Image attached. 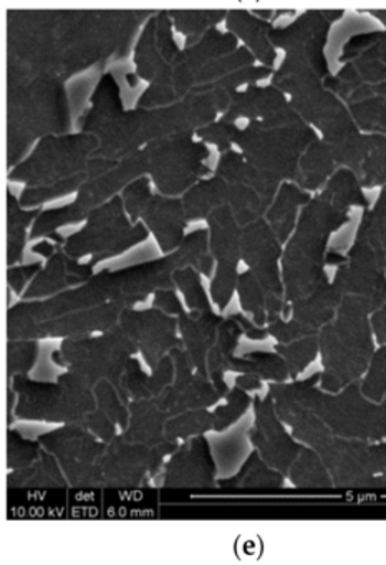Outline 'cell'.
Returning <instances> with one entry per match:
<instances>
[{
	"label": "cell",
	"mask_w": 386,
	"mask_h": 565,
	"mask_svg": "<svg viewBox=\"0 0 386 565\" xmlns=\"http://www.w3.org/2000/svg\"><path fill=\"white\" fill-rule=\"evenodd\" d=\"M186 266H191V256L186 247L180 246L173 253L163 254L160 259L135 264L125 269L100 270L82 286L45 300L15 303L8 312V339H34L39 323L75 310L90 309L110 300L143 302L158 289H176L173 274Z\"/></svg>",
	"instance_id": "obj_1"
},
{
	"label": "cell",
	"mask_w": 386,
	"mask_h": 565,
	"mask_svg": "<svg viewBox=\"0 0 386 565\" xmlns=\"http://www.w3.org/2000/svg\"><path fill=\"white\" fill-rule=\"evenodd\" d=\"M303 380L270 382L277 415L292 428L293 438L319 452L332 475L335 488L379 489L382 479L369 462V443L335 435L312 409L300 403Z\"/></svg>",
	"instance_id": "obj_2"
},
{
	"label": "cell",
	"mask_w": 386,
	"mask_h": 565,
	"mask_svg": "<svg viewBox=\"0 0 386 565\" xmlns=\"http://www.w3.org/2000/svg\"><path fill=\"white\" fill-rule=\"evenodd\" d=\"M349 221L350 211L336 206L323 191L302 207L280 259L289 306L329 282L325 266L330 237Z\"/></svg>",
	"instance_id": "obj_3"
},
{
	"label": "cell",
	"mask_w": 386,
	"mask_h": 565,
	"mask_svg": "<svg viewBox=\"0 0 386 565\" xmlns=\"http://www.w3.org/2000/svg\"><path fill=\"white\" fill-rule=\"evenodd\" d=\"M373 312L375 310L363 297H342L335 319L319 332L323 366L320 388L339 393L365 375L375 353V333L369 320Z\"/></svg>",
	"instance_id": "obj_4"
},
{
	"label": "cell",
	"mask_w": 386,
	"mask_h": 565,
	"mask_svg": "<svg viewBox=\"0 0 386 565\" xmlns=\"http://www.w3.org/2000/svg\"><path fill=\"white\" fill-rule=\"evenodd\" d=\"M322 372L303 380L300 403L312 409L335 435L378 443L386 439V398L372 402L362 392L360 380L339 393L319 388Z\"/></svg>",
	"instance_id": "obj_5"
},
{
	"label": "cell",
	"mask_w": 386,
	"mask_h": 565,
	"mask_svg": "<svg viewBox=\"0 0 386 565\" xmlns=\"http://www.w3.org/2000/svg\"><path fill=\"white\" fill-rule=\"evenodd\" d=\"M68 127L67 95L57 78L12 84L9 90V161L32 141L64 134Z\"/></svg>",
	"instance_id": "obj_6"
},
{
	"label": "cell",
	"mask_w": 386,
	"mask_h": 565,
	"mask_svg": "<svg viewBox=\"0 0 386 565\" xmlns=\"http://www.w3.org/2000/svg\"><path fill=\"white\" fill-rule=\"evenodd\" d=\"M98 140L90 134L49 135L34 153L12 170L11 180L25 186H49L82 173L92 177L105 173L118 163L117 160L95 157Z\"/></svg>",
	"instance_id": "obj_7"
},
{
	"label": "cell",
	"mask_w": 386,
	"mask_h": 565,
	"mask_svg": "<svg viewBox=\"0 0 386 565\" xmlns=\"http://www.w3.org/2000/svg\"><path fill=\"white\" fill-rule=\"evenodd\" d=\"M11 390L18 396L15 418L25 422L82 423L97 408L94 386L75 375L62 373L57 382H37L25 373L11 380Z\"/></svg>",
	"instance_id": "obj_8"
},
{
	"label": "cell",
	"mask_w": 386,
	"mask_h": 565,
	"mask_svg": "<svg viewBox=\"0 0 386 565\" xmlns=\"http://www.w3.org/2000/svg\"><path fill=\"white\" fill-rule=\"evenodd\" d=\"M138 352H140L138 343L118 323L117 327L101 332L98 337L64 339L61 349L52 353V360L57 366H67L71 372L81 376L94 388L101 380H110L128 405L131 396L124 388L121 380H124L128 360Z\"/></svg>",
	"instance_id": "obj_9"
},
{
	"label": "cell",
	"mask_w": 386,
	"mask_h": 565,
	"mask_svg": "<svg viewBox=\"0 0 386 565\" xmlns=\"http://www.w3.org/2000/svg\"><path fill=\"white\" fill-rule=\"evenodd\" d=\"M124 198H111L101 206L90 211L87 224L78 233L65 237V253L75 259L92 256L97 266L100 260L120 256L131 247L144 243L150 236L144 223H135L127 216Z\"/></svg>",
	"instance_id": "obj_10"
},
{
	"label": "cell",
	"mask_w": 386,
	"mask_h": 565,
	"mask_svg": "<svg viewBox=\"0 0 386 565\" xmlns=\"http://www.w3.org/2000/svg\"><path fill=\"white\" fill-rule=\"evenodd\" d=\"M191 137L193 134L173 135L151 141L144 148L148 174L158 193L180 196L210 173V168L203 163L210 151L204 145L194 143Z\"/></svg>",
	"instance_id": "obj_11"
},
{
	"label": "cell",
	"mask_w": 386,
	"mask_h": 565,
	"mask_svg": "<svg viewBox=\"0 0 386 565\" xmlns=\"http://www.w3.org/2000/svg\"><path fill=\"white\" fill-rule=\"evenodd\" d=\"M282 246L266 217L243 226L240 254L247 269L253 270L266 294L267 323L272 322L277 317H287L290 313V306L286 302L282 267H280Z\"/></svg>",
	"instance_id": "obj_12"
},
{
	"label": "cell",
	"mask_w": 386,
	"mask_h": 565,
	"mask_svg": "<svg viewBox=\"0 0 386 565\" xmlns=\"http://www.w3.org/2000/svg\"><path fill=\"white\" fill-rule=\"evenodd\" d=\"M37 439L58 459L72 488H100L97 465L100 456L107 451L108 443L101 441L87 426L67 423Z\"/></svg>",
	"instance_id": "obj_13"
},
{
	"label": "cell",
	"mask_w": 386,
	"mask_h": 565,
	"mask_svg": "<svg viewBox=\"0 0 386 565\" xmlns=\"http://www.w3.org/2000/svg\"><path fill=\"white\" fill-rule=\"evenodd\" d=\"M180 443L164 446H148L130 443L117 435L108 443L107 451L98 459L100 488L133 489L141 486L148 476H154L163 466V459L173 455Z\"/></svg>",
	"instance_id": "obj_14"
},
{
	"label": "cell",
	"mask_w": 386,
	"mask_h": 565,
	"mask_svg": "<svg viewBox=\"0 0 386 565\" xmlns=\"http://www.w3.org/2000/svg\"><path fill=\"white\" fill-rule=\"evenodd\" d=\"M207 230H210V249L216 260L217 269L211 280V300L223 312L233 299L234 290H237L239 280L240 243H243V226L234 216L229 204L214 210L207 216Z\"/></svg>",
	"instance_id": "obj_15"
},
{
	"label": "cell",
	"mask_w": 386,
	"mask_h": 565,
	"mask_svg": "<svg viewBox=\"0 0 386 565\" xmlns=\"http://www.w3.org/2000/svg\"><path fill=\"white\" fill-rule=\"evenodd\" d=\"M332 284L340 297H363L373 310L379 309L386 303V253L355 239Z\"/></svg>",
	"instance_id": "obj_16"
},
{
	"label": "cell",
	"mask_w": 386,
	"mask_h": 565,
	"mask_svg": "<svg viewBox=\"0 0 386 565\" xmlns=\"http://www.w3.org/2000/svg\"><path fill=\"white\" fill-rule=\"evenodd\" d=\"M254 426L249 429V439L264 461L272 468L289 475L293 461L302 451L303 443L287 433L286 423L277 415L272 395L267 392L264 398L254 396Z\"/></svg>",
	"instance_id": "obj_17"
},
{
	"label": "cell",
	"mask_w": 386,
	"mask_h": 565,
	"mask_svg": "<svg viewBox=\"0 0 386 565\" xmlns=\"http://www.w3.org/2000/svg\"><path fill=\"white\" fill-rule=\"evenodd\" d=\"M120 326L138 343L144 362L153 370L171 349L176 347L184 349L183 337H178V330H180L178 317L158 307L143 310L127 307L121 312Z\"/></svg>",
	"instance_id": "obj_18"
},
{
	"label": "cell",
	"mask_w": 386,
	"mask_h": 565,
	"mask_svg": "<svg viewBox=\"0 0 386 565\" xmlns=\"http://www.w3.org/2000/svg\"><path fill=\"white\" fill-rule=\"evenodd\" d=\"M32 253L45 257L49 263L29 284L22 294V300L47 299L64 292L68 287L82 286L94 277L95 264L78 263V259L65 253L62 243L57 241L49 239L34 244Z\"/></svg>",
	"instance_id": "obj_19"
},
{
	"label": "cell",
	"mask_w": 386,
	"mask_h": 565,
	"mask_svg": "<svg viewBox=\"0 0 386 565\" xmlns=\"http://www.w3.org/2000/svg\"><path fill=\"white\" fill-rule=\"evenodd\" d=\"M216 472V461L206 436H194L186 439L164 466L163 488L181 491L213 489L217 486Z\"/></svg>",
	"instance_id": "obj_20"
},
{
	"label": "cell",
	"mask_w": 386,
	"mask_h": 565,
	"mask_svg": "<svg viewBox=\"0 0 386 565\" xmlns=\"http://www.w3.org/2000/svg\"><path fill=\"white\" fill-rule=\"evenodd\" d=\"M131 300H110L90 309L75 310L67 316L39 323L34 339H68V337L92 335L94 332H107L120 323V316L127 307H133Z\"/></svg>",
	"instance_id": "obj_21"
},
{
	"label": "cell",
	"mask_w": 386,
	"mask_h": 565,
	"mask_svg": "<svg viewBox=\"0 0 386 565\" xmlns=\"http://www.w3.org/2000/svg\"><path fill=\"white\" fill-rule=\"evenodd\" d=\"M141 220L153 234L163 254L173 253L180 247L184 239V230L190 224L184 213L183 200L161 193L153 194L147 210L141 214Z\"/></svg>",
	"instance_id": "obj_22"
},
{
	"label": "cell",
	"mask_w": 386,
	"mask_h": 565,
	"mask_svg": "<svg viewBox=\"0 0 386 565\" xmlns=\"http://www.w3.org/2000/svg\"><path fill=\"white\" fill-rule=\"evenodd\" d=\"M178 322H180V332L183 337L184 349L190 353L191 362H193L196 373L210 376L207 369V355H210L211 347L216 342L217 329L223 323V317L216 313H197L186 310L178 313Z\"/></svg>",
	"instance_id": "obj_23"
},
{
	"label": "cell",
	"mask_w": 386,
	"mask_h": 565,
	"mask_svg": "<svg viewBox=\"0 0 386 565\" xmlns=\"http://www.w3.org/2000/svg\"><path fill=\"white\" fill-rule=\"evenodd\" d=\"M128 409H130V425L124 431V438L127 441L143 443L148 446H164L173 443L164 435V426L171 415L161 409L154 398L131 399L128 403Z\"/></svg>",
	"instance_id": "obj_24"
},
{
	"label": "cell",
	"mask_w": 386,
	"mask_h": 565,
	"mask_svg": "<svg viewBox=\"0 0 386 565\" xmlns=\"http://www.w3.org/2000/svg\"><path fill=\"white\" fill-rule=\"evenodd\" d=\"M340 302L342 297L329 280L309 296L293 300L290 303V319L296 320L313 335H319L320 329L335 319Z\"/></svg>",
	"instance_id": "obj_25"
},
{
	"label": "cell",
	"mask_w": 386,
	"mask_h": 565,
	"mask_svg": "<svg viewBox=\"0 0 386 565\" xmlns=\"http://www.w3.org/2000/svg\"><path fill=\"white\" fill-rule=\"evenodd\" d=\"M174 375H176V365L170 353L161 359L151 375L141 370L140 360L131 356L121 383L131 399H150L160 396L174 382Z\"/></svg>",
	"instance_id": "obj_26"
},
{
	"label": "cell",
	"mask_w": 386,
	"mask_h": 565,
	"mask_svg": "<svg viewBox=\"0 0 386 565\" xmlns=\"http://www.w3.org/2000/svg\"><path fill=\"white\" fill-rule=\"evenodd\" d=\"M310 200L312 198H310L309 191L303 190L299 184L289 183V181L280 184L272 204L264 216L279 237L280 243L286 244L290 239L297 221H299V210L305 206Z\"/></svg>",
	"instance_id": "obj_27"
},
{
	"label": "cell",
	"mask_w": 386,
	"mask_h": 565,
	"mask_svg": "<svg viewBox=\"0 0 386 565\" xmlns=\"http://www.w3.org/2000/svg\"><path fill=\"white\" fill-rule=\"evenodd\" d=\"M286 481V475L264 461L262 456L254 449L239 471L230 478L219 479L217 486L226 489H240V491H276Z\"/></svg>",
	"instance_id": "obj_28"
},
{
	"label": "cell",
	"mask_w": 386,
	"mask_h": 565,
	"mask_svg": "<svg viewBox=\"0 0 386 565\" xmlns=\"http://www.w3.org/2000/svg\"><path fill=\"white\" fill-rule=\"evenodd\" d=\"M8 486L9 489H67L71 482L58 459L44 448L34 465L9 475Z\"/></svg>",
	"instance_id": "obj_29"
},
{
	"label": "cell",
	"mask_w": 386,
	"mask_h": 565,
	"mask_svg": "<svg viewBox=\"0 0 386 565\" xmlns=\"http://www.w3.org/2000/svg\"><path fill=\"white\" fill-rule=\"evenodd\" d=\"M244 335L243 326L237 322L236 317L230 316L223 320L217 329L216 342L211 347L207 355V369H210V379L216 388L221 392L229 393V386L224 382V373L227 372L229 360L233 359L239 339Z\"/></svg>",
	"instance_id": "obj_30"
},
{
	"label": "cell",
	"mask_w": 386,
	"mask_h": 565,
	"mask_svg": "<svg viewBox=\"0 0 386 565\" xmlns=\"http://www.w3.org/2000/svg\"><path fill=\"white\" fill-rule=\"evenodd\" d=\"M184 213L190 223L207 220L217 207L227 204V181L219 174L200 180L183 194Z\"/></svg>",
	"instance_id": "obj_31"
},
{
	"label": "cell",
	"mask_w": 386,
	"mask_h": 565,
	"mask_svg": "<svg viewBox=\"0 0 386 565\" xmlns=\"http://www.w3.org/2000/svg\"><path fill=\"white\" fill-rule=\"evenodd\" d=\"M41 210L24 207L21 201L9 191L8 194V264L15 266L24 257L28 230L37 220Z\"/></svg>",
	"instance_id": "obj_32"
},
{
	"label": "cell",
	"mask_w": 386,
	"mask_h": 565,
	"mask_svg": "<svg viewBox=\"0 0 386 565\" xmlns=\"http://www.w3.org/2000/svg\"><path fill=\"white\" fill-rule=\"evenodd\" d=\"M227 372L253 373L267 382H287L290 379L286 359L277 352H250L244 356H233Z\"/></svg>",
	"instance_id": "obj_33"
},
{
	"label": "cell",
	"mask_w": 386,
	"mask_h": 565,
	"mask_svg": "<svg viewBox=\"0 0 386 565\" xmlns=\"http://www.w3.org/2000/svg\"><path fill=\"white\" fill-rule=\"evenodd\" d=\"M287 478L290 479L296 488L300 489H332L333 484L332 475L326 468L323 459L320 458L319 452L310 446L303 445L302 451L297 456L290 468Z\"/></svg>",
	"instance_id": "obj_34"
},
{
	"label": "cell",
	"mask_w": 386,
	"mask_h": 565,
	"mask_svg": "<svg viewBox=\"0 0 386 565\" xmlns=\"http://www.w3.org/2000/svg\"><path fill=\"white\" fill-rule=\"evenodd\" d=\"M227 28L244 39V42L249 44L254 52H257L264 64H272L276 61V52L270 51L269 41H267L272 31L269 25L257 21L247 12H230L227 18Z\"/></svg>",
	"instance_id": "obj_35"
},
{
	"label": "cell",
	"mask_w": 386,
	"mask_h": 565,
	"mask_svg": "<svg viewBox=\"0 0 386 565\" xmlns=\"http://www.w3.org/2000/svg\"><path fill=\"white\" fill-rule=\"evenodd\" d=\"M214 428V413L207 408L187 409L171 416L164 426V435L170 441H186L194 436L206 435Z\"/></svg>",
	"instance_id": "obj_36"
},
{
	"label": "cell",
	"mask_w": 386,
	"mask_h": 565,
	"mask_svg": "<svg viewBox=\"0 0 386 565\" xmlns=\"http://www.w3.org/2000/svg\"><path fill=\"white\" fill-rule=\"evenodd\" d=\"M221 398H226V393L216 388L210 376L196 373L193 383L178 396L176 403L170 409V415H180L187 409L210 408V406L216 405Z\"/></svg>",
	"instance_id": "obj_37"
},
{
	"label": "cell",
	"mask_w": 386,
	"mask_h": 565,
	"mask_svg": "<svg viewBox=\"0 0 386 565\" xmlns=\"http://www.w3.org/2000/svg\"><path fill=\"white\" fill-rule=\"evenodd\" d=\"M237 296H239L240 309L249 313L257 327H267V300L259 280L253 270L239 274L237 280Z\"/></svg>",
	"instance_id": "obj_38"
},
{
	"label": "cell",
	"mask_w": 386,
	"mask_h": 565,
	"mask_svg": "<svg viewBox=\"0 0 386 565\" xmlns=\"http://www.w3.org/2000/svg\"><path fill=\"white\" fill-rule=\"evenodd\" d=\"M274 350L286 359L290 379L297 380L300 373L309 369L310 363L315 362L317 355H320L319 335L302 337L289 343H277Z\"/></svg>",
	"instance_id": "obj_39"
},
{
	"label": "cell",
	"mask_w": 386,
	"mask_h": 565,
	"mask_svg": "<svg viewBox=\"0 0 386 565\" xmlns=\"http://www.w3.org/2000/svg\"><path fill=\"white\" fill-rule=\"evenodd\" d=\"M355 239L386 253V186L383 188L375 206L372 210L366 207L363 213Z\"/></svg>",
	"instance_id": "obj_40"
},
{
	"label": "cell",
	"mask_w": 386,
	"mask_h": 565,
	"mask_svg": "<svg viewBox=\"0 0 386 565\" xmlns=\"http://www.w3.org/2000/svg\"><path fill=\"white\" fill-rule=\"evenodd\" d=\"M203 274L194 269L193 266L181 267L173 274L174 284L176 289L181 290L184 296L190 312L211 313V302L207 300L206 290H204L203 282H201Z\"/></svg>",
	"instance_id": "obj_41"
},
{
	"label": "cell",
	"mask_w": 386,
	"mask_h": 565,
	"mask_svg": "<svg viewBox=\"0 0 386 565\" xmlns=\"http://www.w3.org/2000/svg\"><path fill=\"white\" fill-rule=\"evenodd\" d=\"M254 399L250 398L247 390L240 388V386H234L229 390L226 395V405L217 406L214 409V428L213 431L223 433L226 431L229 426L236 425L244 415H246L247 408Z\"/></svg>",
	"instance_id": "obj_42"
},
{
	"label": "cell",
	"mask_w": 386,
	"mask_h": 565,
	"mask_svg": "<svg viewBox=\"0 0 386 565\" xmlns=\"http://www.w3.org/2000/svg\"><path fill=\"white\" fill-rule=\"evenodd\" d=\"M94 392L98 408L107 413L125 431L128 425H130V409H128L127 403L121 398L117 386L110 380H101V382L95 385Z\"/></svg>",
	"instance_id": "obj_43"
},
{
	"label": "cell",
	"mask_w": 386,
	"mask_h": 565,
	"mask_svg": "<svg viewBox=\"0 0 386 565\" xmlns=\"http://www.w3.org/2000/svg\"><path fill=\"white\" fill-rule=\"evenodd\" d=\"M360 385L363 395L372 402H383L386 398V343L373 353L365 375L360 379Z\"/></svg>",
	"instance_id": "obj_44"
},
{
	"label": "cell",
	"mask_w": 386,
	"mask_h": 565,
	"mask_svg": "<svg viewBox=\"0 0 386 565\" xmlns=\"http://www.w3.org/2000/svg\"><path fill=\"white\" fill-rule=\"evenodd\" d=\"M42 443L32 441V439L24 438L18 429H9L8 433V468L11 471L15 469L28 468L34 465L41 458Z\"/></svg>",
	"instance_id": "obj_45"
},
{
	"label": "cell",
	"mask_w": 386,
	"mask_h": 565,
	"mask_svg": "<svg viewBox=\"0 0 386 565\" xmlns=\"http://www.w3.org/2000/svg\"><path fill=\"white\" fill-rule=\"evenodd\" d=\"M39 340H9L8 343V379H14L18 373L29 375L39 359Z\"/></svg>",
	"instance_id": "obj_46"
},
{
	"label": "cell",
	"mask_w": 386,
	"mask_h": 565,
	"mask_svg": "<svg viewBox=\"0 0 386 565\" xmlns=\"http://www.w3.org/2000/svg\"><path fill=\"white\" fill-rule=\"evenodd\" d=\"M173 14L178 15V18H173L178 31L186 35L187 47H190V45L196 44L197 38L203 35L211 24L223 21L221 15H224V12L221 14L217 12H173Z\"/></svg>",
	"instance_id": "obj_47"
},
{
	"label": "cell",
	"mask_w": 386,
	"mask_h": 565,
	"mask_svg": "<svg viewBox=\"0 0 386 565\" xmlns=\"http://www.w3.org/2000/svg\"><path fill=\"white\" fill-rule=\"evenodd\" d=\"M121 198H124L125 210H127L128 216H130L133 223H138V220H141V214L147 210L151 198H153L150 180H148L147 177H140L131 181V183L121 191Z\"/></svg>",
	"instance_id": "obj_48"
},
{
	"label": "cell",
	"mask_w": 386,
	"mask_h": 565,
	"mask_svg": "<svg viewBox=\"0 0 386 565\" xmlns=\"http://www.w3.org/2000/svg\"><path fill=\"white\" fill-rule=\"evenodd\" d=\"M84 426H87L94 435H97L105 443H110L117 436V423L107 413L101 412L98 406L94 412L88 413Z\"/></svg>",
	"instance_id": "obj_49"
},
{
	"label": "cell",
	"mask_w": 386,
	"mask_h": 565,
	"mask_svg": "<svg viewBox=\"0 0 386 565\" xmlns=\"http://www.w3.org/2000/svg\"><path fill=\"white\" fill-rule=\"evenodd\" d=\"M42 264H25V266H11L8 270V282L15 296L22 297L25 286L34 280V277L41 273Z\"/></svg>",
	"instance_id": "obj_50"
},
{
	"label": "cell",
	"mask_w": 386,
	"mask_h": 565,
	"mask_svg": "<svg viewBox=\"0 0 386 565\" xmlns=\"http://www.w3.org/2000/svg\"><path fill=\"white\" fill-rule=\"evenodd\" d=\"M153 306L171 316H178L184 310L183 303L178 299L176 289H158L153 294Z\"/></svg>",
	"instance_id": "obj_51"
},
{
	"label": "cell",
	"mask_w": 386,
	"mask_h": 565,
	"mask_svg": "<svg viewBox=\"0 0 386 565\" xmlns=\"http://www.w3.org/2000/svg\"><path fill=\"white\" fill-rule=\"evenodd\" d=\"M369 462L375 475L382 479L383 488H386V443L369 445Z\"/></svg>",
	"instance_id": "obj_52"
},
{
	"label": "cell",
	"mask_w": 386,
	"mask_h": 565,
	"mask_svg": "<svg viewBox=\"0 0 386 565\" xmlns=\"http://www.w3.org/2000/svg\"><path fill=\"white\" fill-rule=\"evenodd\" d=\"M236 317L237 322L243 326L244 335L250 340H266L269 335L267 332V327H257L256 323L253 322V319H247L243 313H233Z\"/></svg>",
	"instance_id": "obj_53"
},
{
	"label": "cell",
	"mask_w": 386,
	"mask_h": 565,
	"mask_svg": "<svg viewBox=\"0 0 386 565\" xmlns=\"http://www.w3.org/2000/svg\"><path fill=\"white\" fill-rule=\"evenodd\" d=\"M369 320H372L376 342L383 345V343H386V303H383L379 309H376L375 312L369 316Z\"/></svg>",
	"instance_id": "obj_54"
},
{
	"label": "cell",
	"mask_w": 386,
	"mask_h": 565,
	"mask_svg": "<svg viewBox=\"0 0 386 565\" xmlns=\"http://www.w3.org/2000/svg\"><path fill=\"white\" fill-rule=\"evenodd\" d=\"M236 385L247 390V392H259L262 388V379L253 375V373H240L236 379Z\"/></svg>",
	"instance_id": "obj_55"
}]
</instances>
